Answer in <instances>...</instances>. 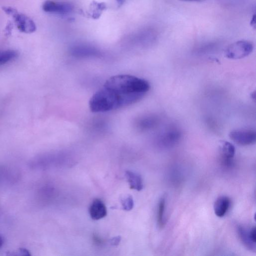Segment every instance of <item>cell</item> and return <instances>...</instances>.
<instances>
[{
	"mask_svg": "<svg viewBox=\"0 0 256 256\" xmlns=\"http://www.w3.org/2000/svg\"><path fill=\"white\" fill-rule=\"evenodd\" d=\"M126 176L130 188L138 191L140 190L142 188V180L139 174L128 170L126 172Z\"/></svg>",
	"mask_w": 256,
	"mask_h": 256,
	"instance_id": "obj_13",
	"label": "cell"
},
{
	"mask_svg": "<svg viewBox=\"0 0 256 256\" xmlns=\"http://www.w3.org/2000/svg\"><path fill=\"white\" fill-rule=\"evenodd\" d=\"M166 206V199L161 198L158 204L157 220L160 228H163L165 224L164 212Z\"/></svg>",
	"mask_w": 256,
	"mask_h": 256,
	"instance_id": "obj_15",
	"label": "cell"
},
{
	"mask_svg": "<svg viewBox=\"0 0 256 256\" xmlns=\"http://www.w3.org/2000/svg\"><path fill=\"white\" fill-rule=\"evenodd\" d=\"M116 0L117 1L118 4L119 5L121 6L125 2V1L126 0Z\"/></svg>",
	"mask_w": 256,
	"mask_h": 256,
	"instance_id": "obj_21",
	"label": "cell"
},
{
	"mask_svg": "<svg viewBox=\"0 0 256 256\" xmlns=\"http://www.w3.org/2000/svg\"><path fill=\"white\" fill-rule=\"evenodd\" d=\"M18 56V52L13 50H0V66L13 60Z\"/></svg>",
	"mask_w": 256,
	"mask_h": 256,
	"instance_id": "obj_14",
	"label": "cell"
},
{
	"mask_svg": "<svg viewBox=\"0 0 256 256\" xmlns=\"http://www.w3.org/2000/svg\"><path fill=\"white\" fill-rule=\"evenodd\" d=\"M253 44L248 40H241L229 45L226 49L224 54L226 58L236 60L248 56L253 50Z\"/></svg>",
	"mask_w": 256,
	"mask_h": 256,
	"instance_id": "obj_3",
	"label": "cell"
},
{
	"mask_svg": "<svg viewBox=\"0 0 256 256\" xmlns=\"http://www.w3.org/2000/svg\"><path fill=\"white\" fill-rule=\"evenodd\" d=\"M229 136L236 144L246 146L256 142V133L255 130L252 129H238L232 130Z\"/></svg>",
	"mask_w": 256,
	"mask_h": 256,
	"instance_id": "obj_5",
	"label": "cell"
},
{
	"mask_svg": "<svg viewBox=\"0 0 256 256\" xmlns=\"http://www.w3.org/2000/svg\"><path fill=\"white\" fill-rule=\"evenodd\" d=\"M159 122L160 119L156 116L147 115L138 120L137 126L142 130H148L156 127Z\"/></svg>",
	"mask_w": 256,
	"mask_h": 256,
	"instance_id": "obj_11",
	"label": "cell"
},
{
	"mask_svg": "<svg viewBox=\"0 0 256 256\" xmlns=\"http://www.w3.org/2000/svg\"><path fill=\"white\" fill-rule=\"evenodd\" d=\"M70 51L73 56L78 58L96 56L100 54L99 51L95 48L84 44L75 45L71 48Z\"/></svg>",
	"mask_w": 256,
	"mask_h": 256,
	"instance_id": "obj_8",
	"label": "cell"
},
{
	"mask_svg": "<svg viewBox=\"0 0 256 256\" xmlns=\"http://www.w3.org/2000/svg\"><path fill=\"white\" fill-rule=\"evenodd\" d=\"M14 254L12 255H18V256H30V254L28 250L25 248H20L16 251Z\"/></svg>",
	"mask_w": 256,
	"mask_h": 256,
	"instance_id": "obj_17",
	"label": "cell"
},
{
	"mask_svg": "<svg viewBox=\"0 0 256 256\" xmlns=\"http://www.w3.org/2000/svg\"><path fill=\"white\" fill-rule=\"evenodd\" d=\"M230 206V200L226 196H220L216 198L214 204L215 214L220 218L224 216Z\"/></svg>",
	"mask_w": 256,
	"mask_h": 256,
	"instance_id": "obj_10",
	"label": "cell"
},
{
	"mask_svg": "<svg viewBox=\"0 0 256 256\" xmlns=\"http://www.w3.org/2000/svg\"><path fill=\"white\" fill-rule=\"evenodd\" d=\"M150 88L146 80L130 74L110 78L91 97L90 110L104 112L132 104L142 98Z\"/></svg>",
	"mask_w": 256,
	"mask_h": 256,
	"instance_id": "obj_1",
	"label": "cell"
},
{
	"mask_svg": "<svg viewBox=\"0 0 256 256\" xmlns=\"http://www.w3.org/2000/svg\"><path fill=\"white\" fill-rule=\"evenodd\" d=\"M182 137V132L176 126H169L158 134V142L162 148H168L177 144Z\"/></svg>",
	"mask_w": 256,
	"mask_h": 256,
	"instance_id": "obj_4",
	"label": "cell"
},
{
	"mask_svg": "<svg viewBox=\"0 0 256 256\" xmlns=\"http://www.w3.org/2000/svg\"><path fill=\"white\" fill-rule=\"evenodd\" d=\"M181 0L186 1V2H198V1H201L202 0Z\"/></svg>",
	"mask_w": 256,
	"mask_h": 256,
	"instance_id": "obj_23",
	"label": "cell"
},
{
	"mask_svg": "<svg viewBox=\"0 0 256 256\" xmlns=\"http://www.w3.org/2000/svg\"><path fill=\"white\" fill-rule=\"evenodd\" d=\"M42 10L47 12L66 14L71 12L72 5L66 2L56 0H46L42 4Z\"/></svg>",
	"mask_w": 256,
	"mask_h": 256,
	"instance_id": "obj_6",
	"label": "cell"
},
{
	"mask_svg": "<svg viewBox=\"0 0 256 256\" xmlns=\"http://www.w3.org/2000/svg\"><path fill=\"white\" fill-rule=\"evenodd\" d=\"M250 228L240 226L238 228V236L244 246L252 250H256V244L252 240L250 234Z\"/></svg>",
	"mask_w": 256,
	"mask_h": 256,
	"instance_id": "obj_12",
	"label": "cell"
},
{
	"mask_svg": "<svg viewBox=\"0 0 256 256\" xmlns=\"http://www.w3.org/2000/svg\"><path fill=\"white\" fill-rule=\"evenodd\" d=\"M122 205L124 209L126 210H130L134 206V202L132 198L130 196L124 198L122 200Z\"/></svg>",
	"mask_w": 256,
	"mask_h": 256,
	"instance_id": "obj_16",
	"label": "cell"
},
{
	"mask_svg": "<svg viewBox=\"0 0 256 256\" xmlns=\"http://www.w3.org/2000/svg\"><path fill=\"white\" fill-rule=\"evenodd\" d=\"M255 20H256L255 15H254L253 17L252 18L250 24L252 26H254V28H255V24H255V23H256Z\"/></svg>",
	"mask_w": 256,
	"mask_h": 256,
	"instance_id": "obj_20",
	"label": "cell"
},
{
	"mask_svg": "<svg viewBox=\"0 0 256 256\" xmlns=\"http://www.w3.org/2000/svg\"><path fill=\"white\" fill-rule=\"evenodd\" d=\"M220 151L222 164L227 166H230L235 154L234 145L230 142L222 141L220 142Z\"/></svg>",
	"mask_w": 256,
	"mask_h": 256,
	"instance_id": "obj_7",
	"label": "cell"
},
{
	"mask_svg": "<svg viewBox=\"0 0 256 256\" xmlns=\"http://www.w3.org/2000/svg\"><path fill=\"white\" fill-rule=\"evenodd\" d=\"M2 10L14 20L18 30L24 33H32L36 31V25L30 17L21 13L11 6H3Z\"/></svg>",
	"mask_w": 256,
	"mask_h": 256,
	"instance_id": "obj_2",
	"label": "cell"
},
{
	"mask_svg": "<svg viewBox=\"0 0 256 256\" xmlns=\"http://www.w3.org/2000/svg\"><path fill=\"white\" fill-rule=\"evenodd\" d=\"M4 244V239L0 235V248L2 247Z\"/></svg>",
	"mask_w": 256,
	"mask_h": 256,
	"instance_id": "obj_22",
	"label": "cell"
},
{
	"mask_svg": "<svg viewBox=\"0 0 256 256\" xmlns=\"http://www.w3.org/2000/svg\"><path fill=\"white\" fill-rule=\"evenodd\" d=\"M120 238L118 236L114 238L112 240H110V243L112 245H117L120 241Z\"/></svg>",
	"mask_w": 256,
	"mask_h": 256,
	"instance_id": "obj_19",
	"label": "cell"
},
{
	"mask_svg": "<svg viewBox=\"0 0 256 256\" xmlns=\"http://www.w3.org/2000/svg\"><path fill=\"white\" fill-rule=\"evenodd\" d=\"M89 213L92 220H98L106 216V208L102 200L97 198L94 200L90 204Z\"/></svg>",
	"mask_w": 256,
	"mask_h": 256,
	"instance_id": "obj_9",
	"label": "cell"
},
{
	"mask_svg": "<svg viewBox=\"0 0 256 256\" xmlns=\"http://www.w3.org/2000/svg\"><path fill=\"white\" fill-rule=\"evenodd\" d=\"M93 240L94 243L97 246H100L103 244L102 240L97 235L93 236Z\"/></svg>",
	"mask_w": 256,
	"mask_h": 256,
	"instance_id": "obj_18",
	"label": "cell"
}]
</instances>
